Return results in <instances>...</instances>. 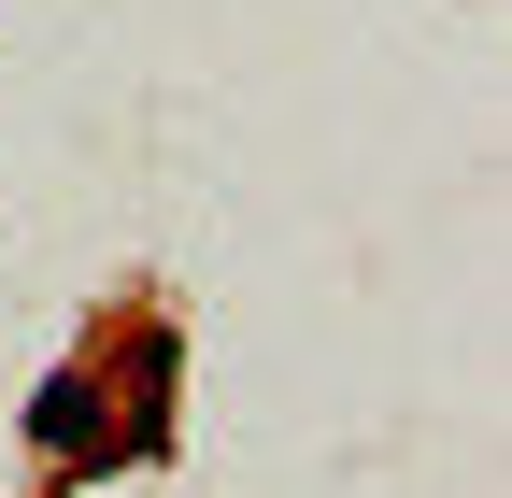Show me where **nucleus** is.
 Returning <instances> with one entry per match:
<instances>
[{
    "instance_id": "1",
    "label": "nucleus",
    "mask_w": 512,
    "mask_h": 498,
    "mask_svg": "<svg viewBox=\"0 0 512 498\" xmlns=\"http://www.w3.org/2000/svg\"><path fill=\"white\" fill-rule=\"evenodd\" d=\"M29 442L43 456H100V385H86V370H57V385L29 399Z\"/></svg>"
}]
</instances>
